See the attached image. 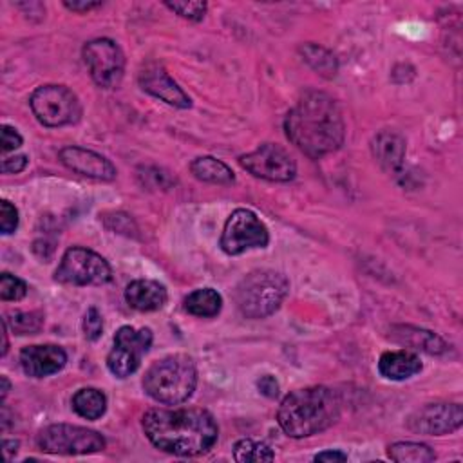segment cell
<instances>
[{
  "instance_id": "21",
  "label": "cell",
  "mask_w": 463,
  "mask_h": 463,
  "mask_svg": "<svg viewBox=\"0 0 463 463\" xmlns=\"http://www.w3.org/2000/svg\"><path fill=\"white\" fill-rule=\"evenodd\" d=\"M190 172L194 174L195 179L203 183H212V184H233L235 183V174L233 170L222 163L221 159L213 156H199L190 163Z\"/></svg>"
},
{
  "instance_id": "20",
  "label": "cell",
  "mask_w": 463,
  "mask_h": 463,
  "mask_svg": "<svg viewBox=\"0 0 463 463\" xmlns=\"http://www.w3.org/2000/svg\"><path fill=\"white\" fill-rule=\"evenodd\" d=\"M421 360L414 351L398 349V351H385L378 360V373L392 382L407 380L421 371Z\"/></svg>"
},
{
  "instance_id": "10",
  "label": "cell",
  "mask_w": 463,
  "mask_h": 463,
  "mask_svg": "<svg viewBox=\"0 0 463 463\" xmlns=\"http://www.w3.org/2000/svg\"><path fill=\"white\" fill-rule=\"evenodd\" d=\"M83 61L90 78L101 89H114L125 72V54L110 38H94L83 45Z\"/></svg>"
},
{
  "instance_id": "23",
  "label": "cell",
  "mask_w": 463,
  "mask_h": 463,
  "mask_svg": "<svg viewBox=\"0 0 463 463\" xmlns=\"http://www.w3.org/2000/svg\"><path fill=\"white\" fill-rule=\"evenodd\" d=\"M71 403L74 412L85 420H98L107 411V396L96 387H83L76 391Z\"/></svg>"
},
{
  "instance_id": "30",
  "label": "cell",
  "mask_w": 463,
  "mask_h": 463,
  "mask_svg": "<svg viewBox=\"0 0 463 463\" xmlns=\"http://www.w3.org/2000/svg\"><path fill=\"white\" fill-rule=\"evenodd\" d=\"M81 329H83L85 338L90 342H96L103 335V318L96 307H89L85 311Z\"/></svg>"
},
{
  "instance_id": "19",
  "label": "cell",
  "mask_w": 463,
  "mask_h": 463,
  "mask_svg": "<svg viewBox=\"0 0 463 463\" xmlns=\"http://www.w3.org/2000/svg\"><path fill=\"white\" fill-rule=\"evenodd\" d=\"M371 152L383 170L398 172L405 161V139L392 130H382L373 137Z\"/></svg>"
},
{
  "instance_id": "28",
  "label": "cell",
  "mask_w": 463,
  "mask_h": 463,
  "mask_svg": "<svg viewBox=\"0 0 463 463\" xmlns=\"http://www.w3.org/2000/svg\"><path fill=\"white\" fill-rule=\"evenodd\" d=\"M25 295H27V284L22 279H18L7 271H4L0 275V298L2 300L16 302V300H22Z\"/></svg>"
},
{
  "instance_id": "29",
  "label": "cell",
  "mask_w": 463,
  "mask_h": 463,
  "mask_svg": "<svg viewBox=\"0 0 463 463\" xmlns=\"http://www.w3.org/2000/svg\"><path fill=\"white\" fill-rule=\"evenodd\" d=\"M165 5L177 13L179 16L186 18V20H192V22H201L206 14V2H165Z\"/></svg>"
},
{
  "instance_id": "36",
  "label": "cell",
  "mask_w": 463,
  "mask_h": 463,
  "mask_svg": "<svg viewBox=\"0 0 463 463\" xmlns=\"http://www.w3.org/2000/svg\"><path fill=\"white\" fill-rule=\"evenodd\" d=\"M313 459L315 461H347V454L342 450H322Z\"/></svg>"
},
{
  "instance_id": "31",
  "label": "cell",
  "mask_w": 463,
  "mask_h": 463,
  "mask_svg": "<svg viewBox=\"0 0 463 463\" xmlns=\"http://www.w3.org/2000/svg\"><path fill=\"white\" fill-rule=\"evenodd\" d=\"M18 226V210L14 204H11L7 199H2L0 203V230L4 235H9Z\"/></svg>"
},
{
  "instance_id": "16",
  "label": "cell",
  "mask_w": 463,
  "mask_h": 463,
  "mask_svg": "<svg viewBox=\"0 0 463 463\" xmlns=\"http://www.w3.org/2000/svg\"><path fill=\"white\" fill-rule=\"evenodd\" d=\"M67 364V353L54 344L27 345L20 351V365L27 376L45 378L61 371Z\"/></svg>"
},
{
  "instance_id": "22",
  "label": "cell",
  "mask_w": 463,
  "mask_h": 463,
  "mask_svg": "<svg viewBox=\"0 0 463 463\" xmlns=\"http://www.w3.org/2000/svg\"><path fill=\"white\" fill-rule=\"evenodd\" d=\"M184 311L199 318H212L222 307V297L213 288H199L188 293L183 300Z\"/></svg>"
},
{
  "instance_id": "35",
  "label": "cell",
  "mask_w": 463,
  "mask_h": 463,
  "mask_svg": "<svg viewBox=\"0 0 463 463\" xmlns=\"http://www.w3.org/2000/svg\"><path fill=\"white\" fill-rule=\"evenodd\" d=\"M63 5L69 9V11H74V13H87L90 9H96L101 5V2H92V0H65Z\"/></svg>"
},
{
  "instance_id": "14",
  "label": "cell",
  "mask_w": 463,
  "mask_h": 463,
  "mask_svg": "<svg viewBox=\"0 0 463 463\" xmlns=\"http://www.w3.org/2000/svg\"><path fill=\"white\" fill-rule=\"evenodd\" d=\"M137 83L145 92L165 101L170 107H175V109L192 107L190 96L170 78L166 69L157 61H146L141 65L137 72Z\"/></svg>"
},
{
  "instance_id": "34",
  "label": "cell",
  "mask_w": 463,
  "mask_h": 463,
  "mask_svg": "<svg viewBox=\"0 0 463 463\" xmlns=\"http://www.w3.org/2000/svg\"><path fill=\"white\" fill-rule=\"evenodd\" d=\"M257 387H259L260 394H264L266 398H277V396H279V391H280L277 378L271 376V374L260 376V378L257 380Z\"/></svg>"
},
{
  "instance_id": "32",
  "label": "cell",
  "mask_w": 463,
  "mask_h": 463,
  "mask_svg": "<svg viewBox=\"0 0 463 463\" xmlns=\"http://www.w3.org/2000/svg\"><path fill=\"white\" fill-rule=\"evenodd\" d=\"M22 143H24V139L14 127L2 125V154L16 150L18 146H22Z\"/></svg>"
},
{
  "instance_id": "11",
  "label": "cell",
  "mask_w": 463,
  "mask_h": 463,
  "mask_svg": "<svg viewBox=\"0 0 463 463\" xmlns=\"http://www.w3.org/2000/svg\"><path fill=\"white\" fill-rule=\"evenodd\" d=\"M150 345L152 331L148 327L136 329L132 326H121L114 335V347L107 354L109 371L118 378L134 374Z\"/></svg>"
},
{
  "instance_id": "5",
  "label": "cell",
  "mask_w": 463,
  "mask_h": 463,
  "mask_svg": "<svg viewBox=\"0 0 463 463\" xmlns=\"http://www.w3.org/2000/svg\"><path fill=\"white\" fill-rule=\"evenodd\" d=\"M289 291L286 275L275 269H253L235 288V304L242 317L257 320L273 315Z\"/></svg>"
},
{
  "instance_id": "25",
  "label": "cell",
  "mask_w": 463,
  "mask_h": 463,
  "mask_svg": "<svg viewBox=\"0 0 463 463\" xmlns=\"http://www.w3.org/2000/svg\"><path fill=\"white\" fill-rule=\"evenodd\" d=\"M387 454L396 463H429L436 459V454L429 445L416 441H396L389 445Z\"/></svg>"
},
{
  "instance_id": "3",
  "label": "cell",
  "mask_w": 463,
  "mask_h": 463,
  "mask_svg": "<svg viewBox=\"0 0 463 463\" xmlns=\"http://www.w3.org/2000/svg\"><path fill=\"white\" fill-rule=\"evenodd\" d=\"M340 416V400L326 385L291 391L279 405L277 421L289 438H307L329 429Z\"/></svg>"
},
{
  "instance_id": "13",
  "label": "cell",
  "mask_w": 463,
  "mask_h": 463,
  "mask_svg": "<svg viewBox=\"0 0 463 463\" xmlns=\"http://www.w3.org/2000/svg\"><path fill=\"white\" fill-rule=\"evenodd\" d=\"M405 423H407V429L416 434L443 436L461 427L463 407L461 403H449V402L425 403L423 407L411 412Z\"/></svg>"
},
{
  "instance_id": "15",
  "label": "cell",
  "mask_w": 463,
  "mask_h": 463,
  "mask_svg": "<svg viewBox=\"0 0 463 463\" xmlns=\"http://www.w3.org/2000/svg\"><path fill=\"white\" fill-rule=\"evenodd\" d=\"M63 166L72 170L74 174L98 179V181H112L118 175L116 166L101 154L83 148V146H65L58 154Z\"/></svg>"
},
{
  "instance_id": "2",
  "label": "cell",
  "mask_w": 463,
  "mask_h": 463,
  "mask_svg": "<svg viewBox=\"0 0 463 463\" xmlns=\"http://www.w3.org/2000/svg\"><path fill=\"white\" fill-rule=\"evenodd\" d=\"M141 427L156 449L174 456L204 454L219 438L215 418L199 407L150 409L143 414Z\"/></svg>"
},
{
  "instance_id": "17",
  "label": "cell",
  "mask_w": 463,
  "mask_h": 463,
  "mask_svg": "<svg viewBox=\"0 0 463 463\" xmlns=\"http://www.w3.org/2000/svg\"><path fill=\"white\" fill-rule=\"evenodd\" d=\"M387 336L400 345L411 347L414 351H423L427 354H445L449 351L447 342L439 335L416 326H391Z\"/></svg>"
},
{
  "instance_id": "24",
  "label": "cell",
  "mask_w": 463,
  "mask_h": 463,
  "mask_svg": "<svg viewBox=\"0 0 463 463\" xmlns=\"http://www.w3.org/2000/svg\"><path fill=\"white\" fill-rule=\"evenodd\" d=\"M302 60L320 76L324 78H335L336 72H338V60L336 56L322 47V45H317V43H304L300 45L298 49Z\"/></svg>"
},
{
  "instance_id": "27",
  "label": "cell",
  "mask_w": 463,
  "mask_h": 463,
  "mask_svg": "<svg viewBox=\"0 0 463 463\" xmlns=\"http://www.w3.org/2000/svg\"><path fill=\"white\" fill-rule=\"evenodd\" d=\"M5 320L16 335H34L43 326V315L40 311H14Z\"/></svg>"
},
{
  "instance_id": "7",
  "label": "cell",
  "mask_w": 463,
  "mask_h": 463,
  "mask_svg": "<svg viewBox=\"0 0 463 463\" xmlns=\"http://www.w3.org/2000/svg\"><path fill=\"white\" fill-rule=\"evenodd\" d=\"M36 445L47 454H94L105 449V438L90 429L69 423H52L43 427L36 436Z\"/></svg>"
},
{
  "instance_id": "33",
  "label": "cell",
  "mask_w": 463,
  "mask_h": 463,
  "mask_svg": "<svg viewBox=\"0 0 463 463\" xmlns=\"http://www.w3.org/2000/svg\"><path fill=\"white\" fill-rule=\"evenodd\" d=\"M27 163H29V159H27L25 154L4 157L2 159V172L4 174H20L27 166Z\"/></svg>"
},
{
  "instance_id": "6",
  "label": "cell",
  "mask_w": 463,
  "mask_h": 463,
  "mask_svg": "<svg viewBox=\"0 0 463 463\" xmlns=\"http://www.w3.org/2000/svg\"><path fill=\"white\" fill-rule=\"evenodd\" d=\"M29 107L34 118L43 127L72 125L81 116V105L78 96L65 85H42L34 89L29 98Z\"/></svg>"
},
{
  "instance_id": "18",
  "label": "cell",
  "mask_w": 463,
  "mask_h": 463,
  "mask_svg": "<svg viewBox=\"0 0 463 463\" xmlns=\"http://www.w3.org/2000/svg\"><path fill=\"white\" fill-rule=\"evenodd\" d=\"M166 288L157 280L136 279L125 288V300L136 311H157L166 304Z\"/></svg>"
},
{
  "instance_id": "8",
  "label": "cell",
  "mask_w": 463,
  "mask_h": 463,
  "mask_svg": "<svg viewBox=\"0 0 463 463\" xmlns=\"http://www.w3.org/2000/svg\"><path fill=\"white\" fill-rule=\"evenodd\" d=\"M112 279V269L109 262L96 251L72 246L63 255L54 271V280L71 286H90L107 284Z\"/></svg>"
},
{
  "instance_id": "12",
  "label": "cell",
  "mask_w": 463,
  "mask_h": 463,
  "mask_svg": "<svg viewBox=\"0 0 463 463\" xmlns=\"http://www.w3.org/2000/svg\"><path fill=\"white\" fill-rule=\"evenodd\" d=\"M239 165L253 177L271 183H289L297 175V163L286 148L275 143H264L253 152L242 154Z\"/></svg>"
},
{
  "instance_id": "9",
  "label": "cell",
  "mask_w": 463,
  "mask_h": 463,
  "mask_svg": "<svg viewBox=\"0 0 463 463\" xmlns=\"http://www.w3.org/2000/svg\"><path fill=\"white\" fill-rule=\"evenodd\" d=\"M269 233L266 224L248 208H237L224 222L219 246L226 255H241L251 248H266Z\"/></svg>"
},
{
  "instance_id": "37",
  "label": "cell",
  "mask_w": 463,
  "mask_h": 463,
  "mask_svg": "<svg viewBox=\"0 0 463 463\" xmlns=\"http://www.w3.org/2000/svg\"><path fill=\"white\" fill-rule=\"evenodd\" d=\"M2 449H4V454H5V458H9L13 452L16 454V450H18V441H16V439H4V443H2Z\"/></svg>"
},
{
  "instance_id": "4",
  "label": "cell",
  "mask_w": 463,
  "mask_h": 463,
  "mask_svg": "<svg viewBox=\"0 0 463 463\" xmlns=\"http://www.w3.org/2000/svg\"><path fill=\"white\" fill-rule=\"evenodd\" d=\"M197 385V369L192 356L184 353L156 360L143 376L145 392L165 405L186 402Z\"/></svg>"
},
{
  "instance_id": "38",
  "label": "cell",
  "mask_w": 463,
  "mask_h": 463,
  "mask_svg": "<svg viewBox=\"0 0 463 463\" xmlns=\"http://www.w3.org/2000/svg\"><path fill=\"white\" fill-rule=\"evenodd\" d=\"M0 382H2V400L7 396V392H9V387H11V383H9V380H7V376H0Z\"/></svg>"
},
{
  "instance_id": "1",
  "label": "cell",
  "mask_w": 463,
  "mask_h": 463,
  "mask_svg": "<svg viewBox=\"0 0 463 463\" xmlns=\"http://www.w3.org/2000/svg\"><path fill=\"white\" fill-rule=\"evenodd\" d=\"M286 137L307 157L318 159L338 150L345 137V123L335 98L307 89L284 119Z\"/></svg>"
},
{
  "instance_id": "26",
  "label": "cell",
  "mask_w": 463,
  "mask_h": 463,
  "mask_svg": "<svg viewBox=\"0 0 463 463\" xmlns=\"http://www.w3.org/2000/svg\"><path fill=\"white\" fill-rule=\"evenodd\" d=\"M233 459L237 463H264L273 461L275 454L264 441H255L251 438H242L233 445Z\"/></svg>"
}]
</instances>
